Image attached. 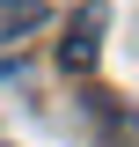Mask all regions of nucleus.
Returning a JSON list of instances; mask_svg holds the SVG:
<instances>
[{"instance_id": "obj_1", "label": "nucleus", "mask_w": 139, "mask_h": 147, "mask_svg": "<svg viewBox=\"0 0 139 147\" xmlns=\"http://www.w3.org/2000/svg\"><path fill=\"white\" fill-rule=\"evenodd\" d=\"M103 22H110V7H103V0H88L81 15H73V37L59 44V66H66V74H95V52H103Z\"/></svg>"}, {"instance_id": "obj_2", "label": "nucleus", "mask_w": 139, "mask_h": 147, "mask_svg": "<svg viewBox=\"0 0 139 147\" xmlns=\"http://www.w3.org/2000/svg\"><path fill=\"white\" fill-rule=\"evenodd\" d=\"M37 22H44V0H0V44L22 37V30H37Z\"/></svg>"}]
</instances>
